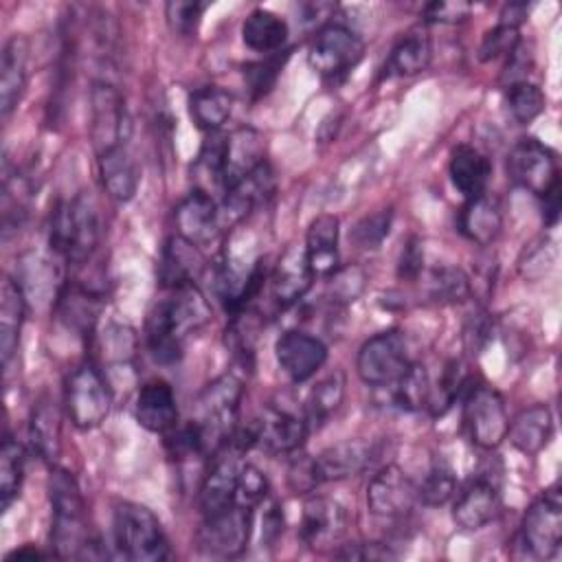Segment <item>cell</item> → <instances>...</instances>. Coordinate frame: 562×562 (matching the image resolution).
<instances>
[{
  "mask_svg": "<svg viewBox=\"0 0 562 562\" xmlns=\"http://www.w3.org/2000/svg\"><path fill=\"white\" fill-rule=\"evenodd\" d=\"M136 351V336L134 329L127 325L112 323L103 331V356L112 364H125L134 358Z\"/></svg>",
  "mask_w": 562,
  "mask_h": 562,
  "instance_id": "48",
  "label": "cell"
},
{
  "mask_svg": "<svg viewBox=\"0 0 562 562\" xmlns=\"http://www.w3.org/2000/svg\"><path fill=\"white\" fill-rule=\"evenodd\" d=\"M503 228L501 204L490 195L465 200L459 213V231L476 246H490L496 241Z\"/></svg>",
  "mask_w": 562,
  "mask_h": 562,
  "instance_id": "31",
  "label": "cell"
},
{
  "mask_svg": "<svg viewBox=\"0 0 562 562\" xmlns=\"http://www.w3.org/2000/svg\"><path fill=\"white\" fill-rule=\"evenodd\" d=\"M134 417L136 422L149 430L165 435L178 426V404L173 389L165 380L145 382L134 400Z\"/></svg>",
  "mask_w": 562,
  "mask_h": 562,
  "instance_id": "24",
  "label": "cell"
},
{
  "mask_svg": "<svg viewBox=\"0 0 562 562\" xmlns=\"http://www.w3.org/2000/svg\"><path fill=\"white\" fill-rule=\"evenodd\" d=\"M64 404L72 426L79 430L101 426L112 406V393L101 369L92 362H81L77 369H72L66 380Z\"/></svg>",
  "mask_w": 562,
  "mask_h": 562,
  "instance_id": "7",
  "label": "cell"
},
{
  "mask_svg": "<svg viewBox=\"0 0 562 562\" xmlns=\"http://www.w3.org/2000/svg\"><path fill=\"white\" fill-rule=\"evenodd\" d=\"M29 439L44 461H55L61 450V415L50 397L37 400L29 419Z\"/></svg>",
  "mask_w": 562,
  "mask_h": 562,
  "instance_id": "34",
  "label": "cell"
},
{
  "mask_svg": "<svg viewBox=\"0 0 562 562\" xmlns=\"http://www.w3.org/2000/svg\"><path fill=\"white\" fill-rule=\"evenodd\" d=\"M345 386H347V378L340 369L331 371L329 375H325L321 382L312 386L303 406V417L310 430L321 428L338 411L345 397Z\"/></svg>",
  "mask_w": 562,
  "mask_h": 562,
  "instance_id": "38",
  "label": "cell"
},
{
  "mask_svg": "<svg viewBox=\"0 0 562 562\" xmlns=\"http://www.w3.org/2000/svg\"><path fill=\"white\" fill-rule=\"evenodd\" d=\"M505 103L512 119L520 125L531 123L544 110V94L531 81H518L505 88Z\"/></svg>",
  "mask_w": 562,
  "mask_h": 562,
  "instance_id": "41",
  "label": "cell"
},
{
  "mask_svg": "<svg viewBox=\"0 0 562 562\" xmlns=\"http://www.w3.org/2000/svg\"><path fill=\"white\" fill-rule=\"evenodd\" d=\"M452 498V520L463 531L487 527L501 512V492L492 476L470 479Z\"/></svg>",
  "mask_w": 562,
  "mask_h": 562,
  "instance_id": "18",
  "label": "cell"
},
{
  "mask_svg": "<svg viewBox=\"0 0 562 562\" xmlns=\"http://www.w3.org/2000/svg\"><path fill=\"white\" fill-rule=\"evenodd\" d=\"M518 44H520L518 29L496 24L492 31H487L483 35V42L479 46V59L481 61H492V59H498L501 55L509 57Z\"/></svg>",
  "mask_w": 562,
  "mask_h": 562,
  "instance_id": "49",
  "label": "cell"
},
{
  "mask_svg": "<svg viewBox=\"0 0 562 562\" xmlns=\"http://www.w3.org/2000/svg\"><path fill=\"white\" fill-rule=\"evenodd\" d=\"M255 527V509L231 505L204 516L198 529V549L213 558H237L244 553Z\"/></svg>",
  "mask_w": 562,
  "mask_h": 562,
  "instance_id": "12",
  "label": "cell"
},
{
  "mask_svg": "<svg viewBox=\"0 0 562 562\" xmlns=\"http://www.w3.org/2000/svg\"><path fill=\"white\" fill-rule=\"evenodd\" d=\"M268 496H270V483H268L266 474L257 465L244 463L239 470V479H237L235 505L257 509Z\"/></svg>",
  "mask_w": 562,
  "mask_h": 562,
  "instance_id": "45",
  "label": "cell"
},
{
  "mask_svg": "<svg viewBox=\"0 0 562 562\" xmlns=\"http://www.w3.org/2000/svg\"><path fill=\"white\" fill-rule=\"evenodd\" d=\"M463 338H465V345H468V349H470L472 353L479 351V349H483L485 342L492 338V325H490L487 314H483V312L472 314V316L468 318Z\"/></svg>",
  "mask_w": 562,
  "mask_h": 562,
  "instance_id": "55",
  "label": "cell"
},
{
  "mask_svg": "<svg viewBox=\"0 0 562 562\" xmlns=\"http://www.w3.org/2000/svg\"><path fill=\"white\" fill-rule=\"evenodd\" d=\"M244 395V384L237 375L224 373L209 382L193 406V424L198 426L206 454H215L226 446L231 435L237 428L239 402Z\"/></svg>",
  "mask_w": 562,
  "mask_h": 562,
  "instance_id": "5",
  "label": "cell"
},
{
  "mask_svg": "<svg viewBox=\"0 0 562 562\" xmlns=\"http://www.w3.org/2000/svg\"><path fill=\"white\" fill-rule=\"evenodd\" d=\"M132 136V119L121 90L108 81H94L90 90V138L97 154L127 145Z\"/></svg>",
  "mask_w": 562,
  "mask_h": 562,
  "instance_id": "9",
  "label": "cell"
},
{
  "mask_svg": "<svg viewBox=\"0 0 562 562\" xmlns=\"http://www.w3.org/2000/svg\"><path fill=\"white\" fill-rule=\"evenodd\" d=\"M252 443L270 454H294L305 443L310 426L303 415L281 406H266L263 413L248 424Z\"/></svg>",
  "mask_w": 562,
  "mask_h": 562,
  "instance_id": "14",
  "label": "cell"
},
{
  "mask_svg": "<svg viewBox=\"0 0 562 562\" xmlns=\"http://www.w3.org/2000/svg\"><path fill=\"white\" fill-rule=\"evenodd\" d=\"M145 321V338L151 358L160 364H176L184 342L211 321V305L195 283L169 288Z\"/></svg>",
  "mask_w": 562,
  "mask_h": 562,
  "instance_id": "1",
  "label": "cell"
},
{
  "mask_svg": "<svg viewBox=\"0 0 562 562\" xmlns=\"http://www.w3.org/2000/svg\"><path fill=\"white\" fill-rule=\"evenodd\" d=\"M364 281L367 274L360 266H345V268H336L329 274V301L342 305V303H351L360 296V292L364 290Z\"/></svg>",
  "mask_w": 562,
  "mask_h": 562,
  "instance_id": "47",
  "label": "cell"
},
{
  "mask_svg": "<svg viewBox=\"0 0 562 562\" xmlns=\"http://www.w3.org/2000/svg\"><path fill=\"white\" fill-rule=\"evenodd\" d=\"M26 314V294L18 279L4 277L0 288V358L2 367H9L18 351L20 331Z\"/></svg>",
  "mask_w": 562,
  "mask_h": 562,
  "instance_id": "30",
  "label": "cell"
},
{
  "mask_svg": "<svg viewBox=\"0 0 562 562\" xmlns=\"http://www.w3.org/2000/svg\"><path fill=\"white\" fill-rule=\"evenodd\" d=\"M553 435V415L547 404L522 408L507 428V439L522 454H538Z\"/></svg>",
  "mask_w": 562,
  "mask_h": 562,
  "instance_id": "32",
  "label": "cell"
},
{
  "mask_svg": "<svg viewBox=\"0 0 562 562\" xmlns=\"http://www.w3.org/2000/svg\"><path fill=\"white\" fill-rule=\"evenodd\" d=\"M391 224H393V211L391 209H380V211L358 220L356 226L349 233V239L360 250H373L391 233Z\"/></svg>",
  "mask_w": 562,
  "mask_h": 562,
  "instance_id": "44",
  "label": "cell"
},
{
  "mask_svg": "<svg viewBox=\"0 0 562 562\" xmlns=\"http://www.w3.org/2000/svg\"><path fill=\"white\" fill-rule=\"evenodd\" d=\"M362 37L340 22L323 24L307 46L310 68L327 79L349 72L362 59Z\"/></svg>",
  "mask_w": 562,
  "mask_h": 562,
  "instance_id": "11",
  "label": "cell"
},
{
  "mask_svg": "<svg viewBox=\"0 0 562 562\" xmlns=\"http://www.w3.org/2000/svg\"><path fill=\"white\" fill-rule=\"evenodd\" d=\"M424 266V250H422V241L417 237H411L400 255V263H397V277L400 279H415L422 272Z\"/></svg>",
  "mask_w": 562,
  "mask_h": 562,
  "instance_id": "54",
  "label": "cell"
},
{
  "mask_svg": "<svg viewBox=\"0 0 562 562\" xmlns=\"http://www.w3.org/2000/svg\"><path fill=\"white\" fill-rule=\"evenodd\" d=\"M29 81V40L11 35L0 55V112L9 116L20 103Z\"/></svg>",
  "mask_w": 562,
  "mask_h": 562,
  "instance_id": "26",
  "label": "cell"
},
{
  "mask_svg": "<svg viewBox=\"0 0 562 562\" xmlns=\"http://www.w3.org/2000/svg\"><path fill=\"white\" fill-rule=\"evenodd\" d=\"M378 457V448L373 441L367 439H345L329 448H325L321 454L314 457L316 472L321 483L327 481H342L362 474L373 465Z\"/></svg>",
  "mask_w": 562,
  "mask_h": 562,
  "instance_id": "22",
  "label": "cell"
},
{
  "mask_svg": "<svg viewBox=\"0 0 562 562\" xmlns=\"http://www.w3.org/2000/svg\"><path fill=\"white\" fill-rule=\"evenodd\" d=\"M432 386L426 367L411 364L408 371L393 384V404L402 411H422L430 406Z\"/></svg>",
  "mask_w": 562,
  "mask_h": 562,
  "instance_id": "40",
  "label": "cell"
},
{
  "mask_svg": "<svg viewBox=\"0 0 562 562\" xmlns=\"http://www.w3.org/2000/svg\"><path fill=\"white\" fill-rule=\"evenodd\" d=\"M314 272L307 261L305 246H288L270 272V294L279 310L299 303L312 288Z\"/></svg>",
  "mask_w": 562,
  "mask_h": 562,
  "instance_id": "21",
  "label": "cell"
},
{
  "mask_svg": "<svg viewBox=\"0 0 562 562\" xmlns=\"http://www.w3.org/2000/svg\"><path fill=\"white\" fill-rule=\"evenodd\" d=\"M261 507H263V512H261V542L266 547H272L283 533V512H281L279 501H274L270 496L261 503Z\"/></svg>",
  "mask_w": 562,
  "mask_h": 562,
  "instance_id": "53",
  "label": "cell"
},
{
  "mask_svg": "<svg viewBox=\"0 0 562 562\" xmlns=\"http://www.w3.org/2000/svg\"><path fill=\"white\" fill-rule=\"evenodd\" d=\"M553 259H555V248H553V244H551V241H540L536 248L529 250L527 259L522 261V274L529 277V272H531L533 266H540L538 272L544 274V272L553 266Z\"/></svg>",
  "mask_w": 562,
  "mask_h": 562,
  "instance_id": "57",
  "label": "cell"
},
{
  "mask_svg": "<svg viewBox=\"0 0 562 562\" xmlns=\"http://www.w3.org/2000/svg\"><path fill=\"white\" fill-rule=\"evenodd\" d=\"M457 494V479L448 463L435 461L422 483L417 485V501L428 507L446 505Z\"/></svg>",
  "mask_w": 562,
  "mask_h": 562,
  "instance_id": "42",
  "label": "cell"
},
{
  "mask_svg": "<svg viewBox=\"0 0 562 562\" xmlns=\"http://www.w3.org/2000/svg\"><path fill=\"white\" fill-rule=\"evenodd\" d=\"M272 191H274V173L270 165L263 162L224 193L226 217L231 215L233 222L244 220L252 209L263 204L272 195Z\"/></svg>",
  "mask_w": 562,
  "mask_h": 562,
  "instance_id": "33",
  "label": "cell"
},
{
  "mask_svg": "<svg viewBox=\"0 0 562 562\" xmlns=\"http://www.w3.org/2000/svg\"><path fill=\"white\" fill-rule=\"evenodd\" d=\"M281 66H283V61L279 57L244 66V81H246V88L252 94V99L263 97L274 86Z\"/></svg>",
  "mask_w": 562,
  "mask_h": 562,
  "instance_id": "50",
  "label": "cell"
},
{
  "mask_svg": "<svg viewBox=\"0 0 562 562\" xmlns=\"http://www.w3.org/2000/svg\"><path fill=\"white\" fill-rule=\"evenodd\" d=\"M292 457L294 459L290 461V468H288V485H290V490L294 494H310V492H314L321 485L314 457L299 454V452H294Z\"/></svg>",
  "mask_w": 562,
  "mask_h": 562,
  "instance_id": "51",
  "label": "cell"
},
{
  "mask_svg": "<svg viewBox=\"0 0 562 562\" xmlns=\"http://www.w3.org/2000/svg\"><path fill=\"white\" fill-rule=\"evenodd\" d=\"M347 529L349 514L338 501L327 496H310L303 503L299 536L310 549L325 551L331 547H340Z\"/></svg>",
  "mask_w": 562,
  "mask_h": 562,
  "instance_id": "15",
  "label": "cell"
},
{
  "mask_svg": "<svg viewBox=\"0 0 562 562\" xmlns=\"http://www.w3.org/2000/svg\"><path fill=\"white\" fill-rule=\"evenodd\" d=\"M233 112V94L222 86H202L189 94V114L193 123L211 134L222 132Z\"/></svg>",
  "mask_w": 562,
  "mask_h": 562,
  "instance_id": "36",
  "label": "cell"
},
{
  "mask_svg": "<svg viewBox=\"0 0 562 562\" xmlns=\"http://www.w3.org/2000/svg\"><path fill=\"white\" fill-rule=\"evenodd\" d=\"M114 547L121 558L134 562H160L171 558V547L158 516L132 501H119L112 516Z\"/></svg>",
  "mask_w": 562,
  "mask_h": 562,
  "instance_id": "4",
  "label": "cell"
},
{
  "mask_svg": "<svg viewBox=\"0 0 562 562\" xmlns=\"http://www.w3.org/2000/svg\"><path fill=\"white\" fill-rule=\"evenodd\" d=\"M336 555L347 558V560H386V558H395V553L386 544H378V542L345 544V549H340Z\"/></svg>",
  "mask_w": 562,
  "mask_h": 562,
  "instance_id": "56",
  "label": "cell"
},
{
  "mask_svg": "<svg viewBox=\"0 0 562 562\" xmlns=\"http://www.w3.org/2000/svg\"><path fill=\"white\" fill-rule=\"evenodd\" d=\"M176 235L195 246L213 241L222 231V211L215 198L202 189H193L173 213Z\"/></svg>",
  "mask_w": 562,
  "mask_h": 562,
  "instance_id": "20",
  "label": "cell"
},
{
  "mask_svg": "<svg viewBox=\"0 0 562 562\" xmlns=\"http://www.w3.org/2000/svg\"><path fill=\"white\" fill-rule=\"evenodd\" d=\"M206 2L198 0H171L165 4V18L169 29L180 37H191L204 15Z\"/></svg>",
  "mask_w": 562,
  "mask_h": 562,
  "instance_id": "46",
  "label": "cell"
},
{
  "mask_svg": "<svg viewBox=\"0 0 562 562\" xmlns=\"http://www.w3.org/2000/svg\"><path fill=\"white\" fill-rule=\"evenodd\" d=\"M542 200V217L547 226H553L560 217V184L555 189H551Z\"/></svg>",
  "mask_w": 562,
  "mask_h": 562,
  "instance_id": "59",
  "label": "cell"
},
{
  "mask_svg": "<svg viewBox=\"0 0 562 562\" xmlns=\"http://www.w3.org/2000/svg\"><path fill=\"white\" fill-rule=\"evenodd\" d=\"M430 296L439 303H463L472 294V283L461 268L443 266L430 272Z\"/></svg>",
  "mask_w": 562,
  "mask_h": 562,
  "instance_id": "43",
  "label": "cell"
},
{
  "mask_svg": "<svg viewBox=\"0 0 562 562\" xmlns=\"http://www.w3.org/2000/svg\"><path fill=\"white\" fill-rule=\"evenodd\" d=\"M463 428L476 448H498L507 439L509 428L503 395L487 384L472 386L463 400Z\"/></svg>",
  "mask_w": 562,
  "mask_h": 562,
  "instance_id": "10",
  "label": "cell"
},
{
  "mask_svg": "<svg viewBox=\"0 0 562 562\" xmlns=\"http://www.w3.org/2000/svg\"><path fill=\"white\" fill-rule=\"evenodd\" d=\"M50 547L59 558H83L94 547L86 520V505L75 476L64 468H53L50 481Z\"/></svg>",
  "mask_w": 562,
  "mask_h": 562,
  "instance_id": "2",
  "label": "cell"
},
{
  "mask_svg": "<svg viewBox=\"0 0 562 562\" xmlns=\"http://www.w3.org/2000/svg\"><path fill=\"white\" fill-rule=\"evenodd\" d=\"M263 138L255 127H237L226 134L224 145V169H222V193L266 162Z\"/></svg>",
  "mask_w": 562,
  "mask_h": 562,
  "instance_id": "23",
  "label": "cell"
},
{
  "mask_svg": "<svg viewBox=\"0 0 562 562\" xmlns=\"http://www.w3.org/2000/svg\"><path fill=\"white\" fill-rule=\"evenodd\" d=\"M408 342L404 331L384 329L362 342L356 371L369 386H393L411 367Z\"/></svg>",
  "mask_w": 562,
  "mask_h": 562,
  "instance_id": "8",
  "label": "cell"
},
{
  "mask_svg": "<svg viewBox=\"0 0 562 562\" xmlns=\"http://www.w3.org/2000/svg\"><path fill=\"white\" fill-rule=\"evenodd\" d=\"M24 558H46V553L40 549H33V547H22L7 555V560H24Z\"/></svg>",
  "mask_w": 562,
  "mask_h": 562,
  "instance_id": "60",
  "label": "cell"
},
{
  "mask_svg": "<svg viewBox=\"0 0 562 562\" xmlns=\"http://www.w3.org/2000/svg\"><path fill=\"white\" fill-rule=\"evenodd\" d=\"M448 173H450L454 189L465 200H472V198H479L485 193L490 176H492V162L476 147L461 143L450 154Z\"/></svg>",
  "mask_w": 562,
  "mask_h": 562,
  "instance_id": "28",
  "label": "cell"
},
{
  "mask_svg": "<svg viewBox=\"0 0 562 562\" xmlns=\"http://www.w3.org/2000/svg\"><path fill=\"white\" fill-rule=\"evenodd\" d=\"M417 501V485L395 463L384 465L367 485V507L380 518H402Z\"/></svg>",
  "mask_w": 562,
  "mask_h": 562,
  "instance_id": "16",
  "label": "cell"
},
{
  "mask_svg": "<svg viewBox=\"0 0 562 562\" xmlns=\"http://www.w3.org/2000/svg\"><path fill=\"white\" fill-rule=\"evenodd\" d=\"M24 481V448L18 439L4 437L0 450V505L9 509L11 503L20 496Z\"/></svg>",
  "mask_w": 562,
  "mask_h": 562,
  "instance_id": "39",
  "label": "cell"
},
{
  "mask_svg": "<svg viewBox=\"0 0 562 562\" xmlns=\"http://www.w3.org/2000/svg\"><path fill=\"white\" fill-rule=\"evenodd\" d=\"M97 169H99V178H101L105 193L114 202L123 204L134 198V193L138 189L140 171H138V165L132 158L127 145H119L114 149L97 154Z\"/></svg>",
  "mask_w": 562,
  "mask_h": 562,
  "instance_id": "27",
  "label": "cell"
},
{
  "mask_svg": "<svg viewBox=\"0 0 562 562\" xmlns=\"http://www.w3.org/2000/svg\"><path fill=\"white\" fill-rule=\"evenodd\" d=\"M241 40L255 53H277L288 40V22L268 9H255L241 24Z\"/></svg>",
  "mask_w": 562,
  "mask_h": 562,
  "instance_id": "37",
  "label": "cell"
},
{
  "mask_svg": "<svg viewBox=\"0 0 562 562\" xmlns=\"http://www.w3.org/2000/svg\"><path fill=\"white\" fill-rule=\"evenodd\" d=\"M274 356L281 371L292 382H305L325 364L327 360V345L301 329L283 331L274 342Z\"/></svg>",
  "mask_w": 562,
  "mask_h": 562,
  "instance_id": "17",
  "label": "cell"
},
{
  "mask_svg": "<svg viewBox=\"0 0 562 562\" xmlns=\"http://www.w3.org/2000/svg\"><path fill=\"white\" fill-rule=\"evenodd\" d=\"M244 452L233 443H226L222 450L213 454V465L206 472L200 485V509L202 516L215 514L235 503L237 479L244 461L239 459Z\"/></svg>",
  "mask_w": 562,
  "mask_h": 562,
  "instance_id": "19",
  "label": "cell"
},
{
  "mask_svg": "<svg viewBox=\"0 0 562 562\" xmlns=\"http://www.w3.org/2000/svg\"><path fill=\"white\" fill-rule=\"evenodd\" d=\"M340 222L331 213L316 215L305 235V252L314 277H329L338 268Z\"/></svg>",
  "mask_w": 562,
  "mask_h": 562,
  "instance_id": "29",
  "label": "cell"
},
{
  "mask_svg": "<svg viewBox=\"0 0 562 562\" xmlns=\"http://www.w3.org/2000/svg\"><path fill=\"white\" fill-rule=\"evenodd\" d=\"M527 13H529V7H527V4H522V2H509V4H505V7H503L498 24H505V26H514V29H518V26L525 22Z\"/></svg>",
  "mask_w": 562,
  "mask_h": 562,
  "instance_id": "58",
  "label": "cell"
},
{
  "mask_svg": "<svg viewBox=\"0 0 562 562\" xmlns=\"http://www.w3.org/2000/svg\"><path fill=\"white\" fill-rule=\"evenodd\" d=\"M430 59H432L430 37L424 31H411L402 35L397 44L391 48L384 64V77H413L426 70Z\"/></svg>",
  "mask_w": 562,
  "mask_h": 562,
  "instance_id": "35",
  "label": "cell"
},
{
  "mask_svg": "<svg viewBox=\"0 0 562 562\" xmlns=\"http://www.w3.org/2000/svg\"><path fill=\"white\" fill-rule=\"evenodd\" d=\"M206 268V259L200 246L187 241L180 235H173L165 241L158 263V279L162 288H178L187 283H195Z\"/></svg>",
  "mask_w": 562,
  "mask_h": 562,
  "instance_id": "25",
  "label": "cell"
},
{
  "mask_svg": "<svg viewBox=\"0 0 562 562\" xmlns=\"http://www.w3.org/2000/svg\"><path fill=\"white\" fill-rule=\"evenodd\" d=\"M470 13L472 7L468 2H430L424 7V20L439 24H459L468 20Z\"/></svg>",
  "mask_w": 562,
  "mask_h": 562,
  "instance_id": "52",
  "label": "cell"
},
{
  "mask_svg": "<svg viewBox=\"0 0 562 562\" xmlns=\"http://www.w3.org/2000/svg\"><path fill=\"white\" fill-rule=\"evenodd\" d=\"M560 540L562 498L560 485L553 483L527 507L516 533V549L527 560H551L560 551Z\"/></svg>",
  "mask_w": 562,
  "mask_h": 562,
  "instance_id": "6",
  "label": "cell"
},
{
  "mask_svg": "<svg viewBox=\"0 0 562 562\" xmlns=\"http://www.w3.org/2000/svg\"><path fill=\"white\" fill-rule=\"evenodd\" d=\"M509 178L525 191L544 198L560 184L555 154L533 136L520 138L507 156Z\"/></svg>",
  "mask_w": 562,
  "mask_h": 562,
  "instance_id": "13",
  "label": "cell"
},
{
  "mask_svg": "<svg viewBox=\"0 0 562 562\" xmlns=\"http://www.w3.org/2000/svg\"><path fill=\"white\" fill-rule=\"evenodd\" d=\"M101 239V217L88 193L61 200L50 215L48 244L55 255L81 266L97 250Z\"/></svg>",
  "mask_w": 562,
  "mask_h": 562,
  "instance_id": "3",
  "label": "cell"
}]
</instances>
